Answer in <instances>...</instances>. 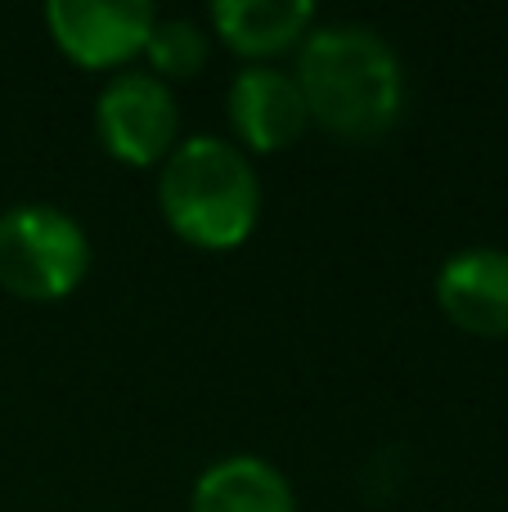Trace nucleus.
Returning a JSON list of instances; mask_svg holds the SVG:
<instances>
[{"label":"nucleus","instance_id":"7","mask_svg":"<svg viewBox=\"0 0 508 512\" xmlns=\"http://www.w3.org/2000/svg\"><path fill=\"white\" fill-rule=\"evenodd\" d=\"M437 301L464 333L508 337V252H455L437 274Z\"/></svg>","mask_w":508,"mask_h":512},{"label":"nucleus","instance_id":"9","mask_svg":"<svg viewBox=\"0 0 508 512\" xmlns=\"http://www.w3.org/2000/svg\"><path fill=\"white\" fill-rule=\"evenodd\" d=\"M212 23L239 54H279L306 41L315 23L311 0H216Z\"/></svg>","mask_w":508,"mask_h":512},{"label":"nucleus","instance_id":"6","mask_svg":"<svg viewBox=\"0 0 508 512\" xmlns=\"http://www.w3.org/2000/svg\"><path fill=\"white\" fill-rule=\"evenodd\" d=\"M230 122L248 149L275 153L288 149L306 131L311 113H306L302 86L293 72L275 68V63H252L230 81Z\"/></svg>","mask_w":508,"mask_h":512},{"label":"nucleus","instance_id":"8","mask_svg":"<svg viewBox=\"0 0 508 512\" xmlns=\"http://www.w3.org/2000/svg\"><path fill=\"white\" fill-rule=\"evenodd\" d=\"M194 512H297L293 486L275 463L257 454H230L212 463L194 486Z\"/></svg>","mask_w":508,"mask_h":512},{"label":"nucleus","instance_id":"5","mask_svg":"<svg viewBox=\"0 0 508 512\" xmlns=\"http://www.w3.org/2000/svg\"><path fill=\"white\" fill-rule=\"evenodd\" d=\"M45 23L77 63L108 68V63H126L149 45L158 14L149 0H50Z\"/></svg>","mask_w":508,"mask_h":512},{"label":"nucleus","instance_id":"2","mask_svg":"<svg viewBox=\"0 0 508 512\" xmlns=\"http://www.w3.org/2000/svg\"><path fill=\"white\" fill-rule=\"evenodd\" d=\"M158 198L171 230L198 248H239L261 212V185L248 153L216 135H189L167 153Z\"/></svg>","mask_w":508,"mask_h":512},{"label":"nucleus","instance_id":"10","mask_svg":"<svg viewBox=\"0 0 508 512\" xmlns=\"http://www.w3.org/2000/svg\"><path fill=\"white\" fill-rule=\"evenodd\" d=\"M153 77H194L207 63V32L194 18H158L144 45Z\"/></svg>","mask_w":508,"mask_h":512},{"label":"nucleus","instance_id":"3","mask_svg":"<svg viewBox=\"0 0 508 512\" xmlns=\"http://www.w3.org/2000/svg\"><path fill=\"white\" fill-rule=\"evenodd\" d=\"M90 239L63 207L18 203L0 212V283L27 301H59L86 279Z\"/></svg>","mask_w":508,"mask_h":512},{"label":"nucleus","instance_id":"4","mask_svg":"<svg viewBox=\"0 0 508 512\" xmlns=\"http://www.w3.org/2000/svg\"><path fill=\"white\" fill-rule=\"evenodd\" d=\"M95 126L113 158L131 162V167H149L162 153L176 149V95L153 72H117L99 90Z\"/></svg>","mask_w":508,"mask_h":512},{"label":"nucleus","instance_id":"1","mask_svg":"<svg viewBox=\"0 0 508 512\" xmlns=\"http://www.w3.org/2000/svg\"><path fill=\"white\" fill-rule=\"evenodd\" d=\"M306 113L342 140H374L401 117L405 77L396 50L365 23L311 27L297 50Z\"/></svg>","mask_w":508,"mask_h":512}]
</instances>
